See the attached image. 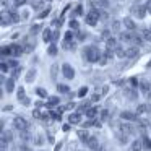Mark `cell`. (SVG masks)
Here are the masks:
<instances>
[{
	"label": "cell",
	"instance_id": "obj_5",
	"mask_svg": "<svg viewBox=\"0 0 151 151\" xmlns=\"http://www.w3.org/2000/svg\"><path fill=\"white\" fill-rule=\"evenodd\" d=\"M12 125H13V128L18 130V132H26L28 128H29V122H28L24 117H21V115H15Z\"/></svg>",
	"mask_w": 151,
	"mask_h": 151
},
{
	"label": "cell",
	"instance_id": "obj_19",
	"mask_svg": "<svg viewBox=\"0 0 151 151\" xmlns=\"http://www.w3.org/2000/svg\"><path fill=\"white\" fill-rule=\"evenodd\" d=\"M83 15H86V13H85V8H83V5H81V4L76 5V7L73 8V12H72V18H80V17H83Z\"/></svg>",
	"mask_w": 151,
	"mask_h": 151
},
{
	"label": "cell",
	"instance_id": "obj_22",
	"mask_svg": "<svg viewBox=\"0 0 151 151\" xmlns=\"http://www.w3.org/2000/svg\"><path fill=\"white\" fill-rule=\"evenodd\" d=\"M115 140H117L120 145H128V141H130V140H128V135L124 133V132H120V133L115 135Z\"/></svg>",
	"mask_w": 151,
	"mask_h": 151
},
{
	"label": "cell",
	"instance_id": "obj_32",
	"mask_svg": "<svg viewBox=\"0 0 151 151\" xmlns=\"http://www.w3.org/2000/svg\"><path fill=\"white\" fill-rule=\"evenodd\" d=\"M57 75H59V65H57V63H54V65L50 67V76H52V80H55Z\"/></svg>",
	"mask_w": 151,
	"mask_h": 151
},
{
	"label": "cell",
	"instance_id": "obj_42",
	"mask_svg": "<svg viewBox=\"0 0 151 151\" xmlns=\"http://www.w3.org/2000/svg\"><path fill=\"white\" fill-rule=\"evenodd\" d=\"M34 145H36V146H42L44 145V140H42V137H34Z\"/></svg>",
	"mask_w": 151,
	"mask_h": 151
},
{
	"label": "cell",
	"instance_id": "obj_54",
	"mask_svg": "<svg viewBox=\"0 0 151 151\" xmlns=\"http://www.w3.org/2000/svg\"><path fill=\"white\" fill-rule=\"evenodd\" d=\"M60 148H62V145L59 143V145H57V146H55V151H60Z\"/></svg>",
	"mask_w": 151,
	"mask_h": 151
},
{
	"label": "cell",
	"instance_id": "obj_35",
	"mask_svg": "<svg viewBox=\"0 0 151 151\" xmlns=\"http://www.w3.org/2000/svg\"><path fill=\"white\" fill-rule=\"evenodd\" d=\"M86 94H88V88H86V86H83V88H80V89H78V93H76V96H78L80 99H83Z\"/></svg>",
	"mask_w": 151,
	"mask_h": 151
},
{
	"label": "cell",
	"instance_id": "obj_26",
	"mask_svg": "<svg viewBox=\"0 0 151 151\" xmlns=\"http://www.w3.org/2000/svg\"><path fill=\"white\" fill-rule=\"evenodd\" d=\"M68 28L72 31H80V21H78V18H72V20L68 21Z\"/></svg>",
	"mask_w": 151,
	"mask_h": 151
},
{
	"label": "cell",
	"instance_id": "obj_17",
	"mask_svg": "<svg viewBox=\"0 0 151 151\" xmlns=\"http://www.w3.org/2000/svg\"><path fill=\"white\" fill-rule=\"evenodd\" d=\"M119 44H120V42H119V41L115 39L114 36H111L109 39H106V47H107V49H112V50H115V49L119 47Z\"/></svg>",
	"mask_w": 151,
	"mask_h": 151
},
{
	"label": "cell",
	"instance_id": "obj_21",
	"mask_svg": "<svg viewBox=\"0 0 151 151\" xmlns=\"http://www.w3.org/2000/svg\"><path fill=\"white\" fill-rule=\"evenodd\" d=\"M59 104H60V98H59V96H50V98H47V107H49V109L55 107V106H59Z\"/></svg>",
	"mask_w": 151,
	"mask_h": 151
},
{
	"label": "cell",
	"instance_id": "obj_8",
	"mask_svg": "<svg viewBox=\"0 0 151 151\" xmlns=\"http://www.w3.org/2000/svg\"><path fill=\"white\" fill-rule=\"evenodd\" d=\"M85 146L89 148L91 151H98V150H99V141H98V138L93 137V135H89V138L85 141Z\"/></svg>",
	"mask_w": 151,
	"mask_h": 151
},
{
	"label": "cell",
	"instance_id": "obj_6",
	"mask_svg": "<svg viewBox=\"0 0 151 151\" xmlns=\"http://www.w3.org/2000/svg\"><path fill=\"white\" fill-rule=\"evenodd\" d=\"M138 112H132V111H122L119 114L120 120H125V122H137L138 120Z\"/></svg>",
	"mask_w": 151,
	"mask_h": 151
},
{
	"label": "cell",
	"instance_id": "obj_9",
	"mask_svg": "<svg viewBox=\"0 0 151 151\" xmlns=\"http://www.w3.org/2000/svg\"><path fill=\"white\" fill-rule=\"evenodd\" d=\"M36 76H37V70L34 68V67H31V68H28L26 73H24V81L26 83H34Z\"/></svg>",
	"mask_w": 151,
	"mask_h": 151
},
{
	"label": "cell",
	"instance_id": "obj_52",
	"mask_svg": "<svg viewBox=\"0 0 151 151\" xmlns=\"http://www.w3.org/2000/svg\"><path fill=\"white\" fill-rule=\"evenodd\" d=\"M62 130H63V132H68V130H70V124L63 125V127H62Z\"/></svg>",
	"mask_w": 151,
	"mask_h": 151
},
{
	"label": "cell",
	"instance_id": "obj_15",
	"mask_svg": "<svg viewBox=\"0 0 151 151\" xmlns=\"http://www.w3.org/2000/svg\"><path fill=\"white\" fill-rule=\"evenodd\" d=\"M122 23H124V26L127 28V31H137V23H135L133 20H132L130 17H125L124 20H122Z\"/></svg>",
	"mask_w": 151,
	"mask_h": 151
},
{
	"label": "cell",
	"instance_id": "obj_1",
	"mask_svg": "<svg viewBox=\"0 0 151 151\" xmlns=\"http://www.w3.org/2000/svg\"><path fill=\"white\" fill-rule=\"evenodd\" d=\"M81 54H83V59L89 63H99V60H101V57H102V52L98 49L96 44H88V46H85L81 50Z\"/></svg>",
	"mask_w": 151,
	"mask_h": 151
},
{
	"label": "cell",
	"instance_id": "obj_30",
	"mask_svg": "<svg viewBox=\"0 0 151 151\" xmlns=\"http://www.w3.org/2000/svg\"><path fill=\"white\" fill-rule=\"evenodd\" d=\"M17 98H18V101H23L24 98H26V93H24V88L23 86H20V88H17Z\"/></svg>",
	"mask_w": 151,
	"mask_h": 151
},
{
	"label": "cell",
	"instance_id": "obj_14",
	"mask_svg": "<svg viewBox=\"0 0 151 151\" xmlns=\"http://www.w3.org/2000/svg\"><path fill=\"white\" fill-rule=\"evenodd\" d=\"M81 120H83V114L78 111L72 112V114L68 115V124H81Z\"/></svg>",
	"mask_w": 151,
	"mask_h": 151
},
{
	"label": "cell",
	"instance_id": "obj_20",
	"mask_svg": "<svg viewBox=\"0 0 151 151\" xmlns=\"http://www.w3.org/2000/svg\"><path fill=\"white\" fill-rule=\"evenodd\" d=\"M138 50H140V49H138V46H135V44H133V46H130L127 49V59H135V57L138 55Z\"/></svg>",
	"mask_w": 151,
	"mask_h": 151
},
{
	"label": "cell",
	"instance_id": "obj_51",
	"mask_svg": "<svg viewBox=\"0 0 151 151\" xmlns=\"http://www.w3.org/2000/svg\"><path fill=\"white\" fill-rule=\"evenodd\" d=\"M68 109H75V104H73V102H68V104L65 106V111H68Z\"/></svg>",
	"mask_w": 151,
	"mask_h": 151
},
{
	"label": "cell",
	"instance_id": "obj_50",
	"mask_svg": "<svg viewBox=\"0 0 151 151\" xmlns=\"http://www.w3.org/2000/svg\"><path fill=\"white\" fill-rule=\"evenodd\" d=\"M145 5H146V10H148V13L151 15V0H146V2H145Z\"/></svg>",
	"mask_w": 151,
	"mask_h": 151
},
{
	"label": "cell",
	"instance_id": "obj_44",
	"mask_svg": "<svg viewBox=\"0 0 151 151\" xmlns=\"http://www.w3.org/2000/svg\"><path fill=\"white\" fill-rule=\"evenodd\" d=\"M109 115H111V114H109V111H107V109L101 111V120H107V119H109Z\"/></svg>",
	"mask_w": 151,
	"mask_h": 151
},
{
	"label": "cell",
	"instance_id": "obj_41",
	"mask_svg": "<svg viewBox=\"0 0 151 151\" xmlns=\"http://www.w3.org/2000/svg\"><path fill=\"white\" fill-rule=\"evenodd\" d=\"M109 18H111L109 17V12L107 10H101V20L102 21H109Z\"/></svg>",
	"mask_w": 151,
	"mask_h": 151
},
{
	"label": "cell",
	"instance_id": "obj_7",
	"mask_svg": "<svg viewBox=\"0 0 151 151\" xmlns=\"http://www.w3.org/2000/svg\"><path fill=\"white\" fill-rule=\"evenodd\" d=\"M60 70H62V75H63L65 80H73L75 78V68H73L70 63H63Z\"/></svg>",
	"mask_w": 151,
	"mask_h": 151
},
{
	"label": "cell",
	"instance_id": "obj_47",
	"mask_svg": "<svg viewBox=\"0 0 151 151\" xmlns=\"http://www.w3.org/2000/svg\"><path fill=\"white\" fill-rule=\"evenodd\" d=\"M21 104H23V106H26V107H28V106H31V99L26 96V98H24L23 101H21Z\"/></svg>",
	"mask_w": 151,
	"mask_h": 151
},
{
	"label": "cell",
	"instance_id": "obj_18",
	"mask_svg": "<svg viewBox=\"0 0 151 151\" xmlns=\"http://www.w3.org/2000/svg\"><path fill=\"white\" fill-rule=\"evenodd\" d=\"M143 150H145V146L141 140H133L130 143V151H143Z\"/></svg>",
	"mask_w": 151,
	"mask_h": 151
},
{
	"label": "cell",
	"instance_id": "obj_12",
	"mask_svg": "<svg viewBox=\"0 0 151 151\" xmlns=\"http://www.w3.org/2000/svg\"><path fill=\"white\" fill-rule=\"evenodd\" d=\"M15 81H17V80L13 78V76H10V78H7L4 81V85H5V91L8 93V94H12V93L15 91V89H17V85H15Z\"/></svg>",
	"mask_w": 151,
	"mask_h": 151
},
{
	"label": "cell",
	"instance_id": "obj_2",
	"mask_svg": "<svg viewBox=\"0 0 151 151\" xmlns=\"http://www.w3.org/2000/svg\"><path fill=\"white\" fill-rule=\"evenodd\" d=\"M76 44H78V41H76V36L73 34V31L72 29L65 31L63 39H62V49L63 50H75Z\"/></svg>",
	"mask_w": 151,
	"mask_h": 151
},
{
	"label": "cell",
	"instance_id": "obj_16",
	"mask_svg": "<svg viewBox=\"0 0 151 151\" xmlns=\"http://www.w3.org/2000/svg\"><path fill=\"white\" fill-rule=\"evenodd\" d=\"M52 36H54V31L50 29V28H44V29H42V41L46 44L52 42Z\"/></svg>",
	"mask_w": 151,
	"mask_h": 151
},
{
	"label": "cell",
	"instance_id": "obj_40",
	"mask_svg": "<svg viewBox=\"0 0 151 151\" xmlns=\"http://www.w3.org/2000/svg\"><path fill=\"white\" fill-rule=\"evenodd\" d=\"M101 37H102V39H109V37H111V29H109V28L102 29L101 31Z\"/></svg>",
	"mask_w": 151,
	"mask_h": 151
},
{
	"label": "cell",
	"instance_id": "obj_33",
	"mask_svg": "<svg viewBox=\"0 0 151 151\" xmlns=\"http://www.w3.org/2000/svg\"><path fill=\"white\" fill-rule=\"evenodd\" d=\"M28 4V0H13V8H21Z\"/></svg>",
	"mask_w": 151,
	"mask_h": 151
},
{
	"label": "cell",
	"instance_id": "obj_25",
	"mask_svg": "<svg viewBox=\"0 0 151 151\" xmlns=\"http://www.w3.org/2000/svg\"><path fill=\"white\" fill-rule=\"evenodd\" d=\"M76 137L80 138V141H81V143H85V141L89 138V133L85 130V128H81V130H78V132H76Z\"/></svg>",
	"mask_w": 151,
	"mask_h": 151
},
{
	"label": "cell",
	"instance_id": "obj_28",
	"mask_svg": "<svg viewBox=\"0 0 151 151\" xmlns=\"http://www.w3.org/2000/svg\"><path fill=\"white\" fill-rule=\"evenodd\" d=\"M57 52H59V47H57V44H55V42L49 44V47H47V54H49V55H52V57H55Z\"/></svg>",
	"mask_w": 151,
	"mask_h": 151
},
{
	"label": "cell",
	"instance_id": "obj_34",
	"mask_svg": "<svg viewBox=\"0 0 151 151\" xmlns=\"http://www.w3.org/2000/svg\"><path fill=\"white\" fill-rule=\"evenodd\" d=\"M36 94L39 96V98H42V99L49 98V96H47V91H46L44 88H36Z\"/></svg>",
	"mask_w": 151,
	"mask_h": 151
},
{
	"label": "cell",
	"instance_id": "obj_39",
	"mask_svg": "<svg viewBox=\"0 0 151 151\" xmlns=\"http://www.w3.org/2000/svg\"><path fill=\"white\" fill-rule=\"evenodd\" d=\"M20 137H21V140H23V141H29L31 138H33L29 133H28V130L26 132H20Z\"/></svg>",
	"mask_w": 151,
	"mask_h": 151
},
{
	"label": "cell",
	"instance_id": "obj_10",
	"mask_svg": "<svg viewBox=\"0 0 151 151\" xmlns=\"http://www.w3.org/2000/svg\"><path fill=\"white\" fill-rule=\"evenodd\" d=\"M119 128H120V132L127 133L128 137H130V135H137V128H135L130 122H127V124H120V127H119Z\"/></svg>",
	"mask_w": 151,
	"mask_h": 151
},
{
	"label": "cell",
	"instance_id": "obj_24",
	"mask_svg": "<svg viewBox=\"0 0 151 151\" xmlns=\"http://www.w3.org/2000/svg\"><path fill=\"white\" fill-rule=\"evenodd\" d=\"M0 70H2V73H4V75H7V73H12V68H10V65H8L7 59H4L2 62H0Z\"/></svg>",
	"mask_w": 151,
	"mask_h": 151
},
{
	"label": "cell",
	"instance_id": "obj_48",
	"mask_svg": "<svg viewBox=\"0 0 151 151\" xmlns=\"http://www.w3.org/2000/svg\"><path fill=\"white\" fill-rule=\"evenodd\" d=\"M99 98H101V94H93L89 101H91V102H98V101H99Z\"/></svg>",
	"mask_w": 151,
	"mask_h": 151
},
{
	"label": "cell",
	"instance_id": "obj_38",
	"mask_svg": "<svg viewBox=\"0 0 151 151\" xmlns=\"http://www.w3.org/2000/svg\"><path fill=\"white\" fill-rule=\"evenodd\" d=\"M141 141H143V146L146 150H151V140L148 137H141Z\"/></svg>",
	"mask_w": 151,
	"mask_h": 151
},
{
	"label": "cell",
	"instance_id": "obj_45",
	"mask_svg": "<svg viewBox=\"0 0 151 151\" xmlns=\"http://www.w3.org/2000/svg\"><path fill=\"white\" fill-rule=\"evenodd\" d=\"M59 37H60V33H59V29H54V36H52V42H55V44H57V41H59Z\"/></svg>",
	"mask_w": 151,
	"mask_h": 151
},
{
	"label": "cell",
	"instance_id": "obj_43",
	"mask_svg": "<svg viewBox=\"0 0 151 151\" xmlns=\"http://www.w3.org/2000/svg\"><path fill=\"white\" fill-rule=\"evenodd\" d=\"M20 15H21V21L28 20V18H29V10H23V12H20Z\"/></svg>",
	"mask_w": 151,
	"mask_h": 151
},
{
	"label": "cell",
	"instance_id": "obj_37",
	"mask_svg": "<svg viewBox=\"0 0 151 151\" xmlns=\"http://www.w3.org/2000/svg\"><path fill=\"white\" fill-rule=\"evenodd\" d=\"M7 62H8V65H10V68H12V70L17 68V67H20V62H18L17 59H8Z\"/></svg>",
	"mask_w": 151,
	"mask_h": 151
},
{
	"label": "cell",
	"instance_id": "obj_4",
	"mask_svg": "<svg viewBox=\"0 0 151 151\" xmlns=\"http://www.w3.org/2000/svg\"><path fill=\"white\" fill-rule=\"evenodd\" d=\"M146 13H148V10H146V5L145 4H135L130 7V15L133 18H137V20H145Z\"/></svg>",
	"mask_w": 151,
	"mask_h": 151
},
{
	"label": "cell",
	"instance_id": "obj_31",
	"mask_svg": "<svg viewBox=\"0 0 151 151\" xmlns=\"http://www.w3.org/2000/svg\"><path fill=\"white\" fill-rule=\"evenodd\" d=\"M96 114H98V107H89L88 111L85 112V115H86V117H89V119H94Z\"/></svg>",
	"mask_w": 151,
	"mask_h": 151
},
{
	"label": "cell",
	"instance_id": "obj_3",
	"mask_svg": "<svg viewBox=\"0 0 151 151\" xmlns=\"http://www.w3.org/2000/svg\"><path fill=\"white\" fill-rule=\"evenodd\" d=\"M85 20H86L88 26H96L98 21L101 20V10H98L94 7L89 8V12H86V15H85Z\"/></svg>",
	"mask_w": 151,
	"mask_h": 151
},
{
	"label": "cell",
	"instance_id": "obj_27",
	"mask_svg": "<svg viewBox=\"0 0 151 151\" xmlns=\"http://www.w3.org/2000/svg\"><path fill=\"white\" fill-rule=\"evenodd\" d=\"M57 91H59L60 94H68V93H70V86L65 85V83H59V85H57Z\"/></svg>",
	"mask_w": 151,
	"mask_h": 151
},
{
	"label": "cell",
	"instance_id": "obj_23",
	"mask_svg": "<svg viewBox=\"0 0 151 151\" xmlns=\"http://www.w3.org/2000/svg\"><path fill=\"white\" fill-rule=\"evenodd\" d=\"M150 111H151V106L148 104V102H145V104H138V107H137L138 114H148Z\"/></svg>",
	"mask_w": 151,
	"mask_h": 151
},
{
	"label": "cell",
	"instance_id": "obj_46",
	"mask_svg": "<svg viewBox=\"0 0 151 151\" xmlns=\"http://www.w3.org/2000/svg\"><path fill=\"white\" fill-rule=\"evenodd\" d=\"M33 115H34L36 119H42V114H41L39 109H34V111H33Z\"/></svg>",
	"mask_w": 151,
	"mask_h": 151
},
{
	"label": "cell",
	"instance_id": "obj_11",
	"mask_svg": "<svg viewBox=\"0 0 151 151\" xmlns=\"http://www.w3.org/2000/svg\"><path fill=\"white\" fill-rule=\"evenodd\" d=\"M140 91H141V94L145 96V98H150L151 96V85L146 81V80H143V81H140Z\"/></svg>",
	"mask_w": 151,
	"mask_h": 151
},
{
	"label": "cell",
	"instance_id": "obj_36",
	"mask_svg": "<svg viewBox=\"0 0 151 151\" xmlns=\"http://www.w3.org/2000/svg\"><path fill=\"white\" fill-rule=\"evenodd\" d=\"M21 72H23V68H21V65H20V67H17V68H13V70H12V76H13V78L17 80L18 76L21 75Z\"/></svg>",
	"mask_w": 151,
	"mask_h": 151
},
{
	"label": "cell",
	"instance_id": "obj_49",
	"mask_svg": "<svg viewBox=\"0 0 151 151\" xmlns=\"http://www.w3.org/2000/svg\"><path fill=\"white\" fill-rule=\"evenodd\" d=\"M39 29H41V24H34V26H33V29H31V33H33V34H36Z\"/></svg>",
	"mask_w": 151,
	"mask_h": 151
},
{
	"label": "cell",
	"instance_id": "obj_29",
	"mask_svg": "<svg viewBox=\"0 0 151 151\" xmlns=\"http://www.w3.org/2000/svg\"><path fill=\"white\" fill-rule=\"evenodd\" d=\"M122 24H124V23H122L120 20H112L111 21V29L112 31H120L122 29Z\"/></svg>",
	"mask_w": 151,
	"mask_h": 151
},
{
	"label": "cell",
	"instance_id": "obj_13",
	"mask_svg": "<svg viewBox=\"0 0 151 151\" xmlns=\"http://www.w3.org/2000/svg\"><path fill=\"white\" fill-rule=\"evenodd\" d=\"M124 94H125V98H127L128 101H137V99H138V93H137V89H135L133 86L125 88L124 89Z\"/></svg>",
	"mask_w": 151,
	"mask_h": 151
},
{
	"label": "cell",
	"instance_id": "obj_53",
	"mask_svg": "<svg viewBox=\"0 0 151 151\" xmlns=\"http://www.w3.org/2000/svg\"><path fill=\"white\" fill-rule=\"evenodd\" d=\"M12 109H13V106H5V107H4V111L7 112V111H12Z\"/></svg>",
	"mask_w": 151,
	"mask_h": 151
}]
</instances>
